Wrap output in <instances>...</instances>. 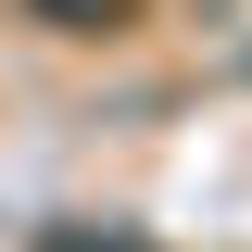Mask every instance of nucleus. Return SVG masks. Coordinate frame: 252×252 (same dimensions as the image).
I'll use <instances>...</instances> for the list:
<instances>
[{
	"label": "nucleus",
	"instance_id": "f257e3e1",
	"mask_svg": "<svg viewBox=\"0 0 252 252\" xmlns=\"http://www.w3.org/2000/svg\"><path fill=\"white\" fill-rule=\"evenodd\" d=\"M26 13H38V26H63V38H114L139 0H26Z\"/></svg>",
	"mask_w": 252,
	"mask_h": 252
}]
</instances>
